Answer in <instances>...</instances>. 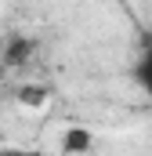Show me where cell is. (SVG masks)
<instances>
[{
    "mask_svg": "<svg viewBox=\"0 0 152 156\" xmlns=\"http://www.w3.org/2000/svg\"><path fill=\"white\" fill-rule=\"evenodd\" d=\"M33 55H36V40H29V37H11L0 58H4L11 69H22V66H29Z\"/></svg>",
    "mask_w": 152,
    "mask_h": 156,
    "instance_id": "cell-1",
    "label": "cell"
},
{
    "mask_svg": "<svg viewBox=\"0 0 152 156\" xmlns=\"http://www.w3.org/2000/svg\"><path fill=\"white\" fill-rule=\"evenodd\" d=\"M91 145H94L91 127H65L62 138H58V149H62V153H87Z\"/></svg>",
    "mask_w": 152,
    "mask_h": 156,
    "instance_id": "cell-2",
    "label": "cell"
},
{
    "mask_svg": "<svg viewBox=\"0 0 152 156\" xmlns=\"http://www.w3.org/2000/svg\"><path fill=\"white\" fill-rule=\"evenodd\" d=\"M134 83L145 91V98L152 102V40L145 44V51H141L138 62H134Z\"/></svg>",
    "mask_w": 152,
    "mask_h": 156,
    "instance_id": "cell-3",
    "label": "cell"
},
{
    "mask_svg": "<svg viewBox=\"0 0 152 156\" xmlns=\"http://www.w3.org/2000/svg\"><path fill=\"white\" fill-rule=\"evenodd\" d=\"M47 98H51V91H47L43 83H22V87H18V105H26V109L47 105Z\"/></svg>",
    "mask_w": 152,
    "mask_h": 156,
    "instance_id": "cell-4",
    "label": "cell"
},
{
    "mask_svg": "<svg viewBox=\"0 0 152 156\" xmlns=\"http://www.w3.org/2000/svg\"><path fill=\"white\" fill-rule=\"evenodd\" d=\"M7 73H11V66H7V62H4V58H0V83H4V80H7Z\"/></svg>",
    "mask_w": 152,
    "mask_h": 156,
    "instance_id": "cell-5",
    "label": "cell"
}]
</instances>
